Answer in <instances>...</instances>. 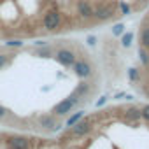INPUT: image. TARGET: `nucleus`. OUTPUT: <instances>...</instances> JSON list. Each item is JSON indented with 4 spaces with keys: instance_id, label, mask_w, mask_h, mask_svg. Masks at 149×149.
Listing matches in <instances>:
<instances>
[{
    "instance_id": "nucleus-1",
    "label": "nucleus",
    "mask_w": 149,
    "mask_h": 149,
    "mask_svg": "<svg viewBox=\"0 0 149 149\" xmlns=\"http://www.w3.org/2000/svg\"><path fill=\"white\" fill-rule=\"evenodd\" d=\"M79 97L77 95H70V97H67V98H63L61 102H58L54 107H53V116H67L74 107H76L77 104H79Z\"/></svg>"
},
{
    "instance_id": "nucleus-2",
    "label": "nucleus",
    "mask_w": 149,
    "mask_h": 149,
    "mask_svg": "<svg viewBox=\"0 0 149 149\" xmlns=\"http://www.w3.org/2000/svg\"><path fill=\"white\" fill-rule=\"evenodd\" d=\"M54 60H56L61 67L70 68V67H74L77 56H76V53H74L72 49H68V47H60V49L54 51Z\"/></svg>"
},
{
    "instance_id": "nucleus-3",
    "label": "nucleus",
    "mask_w": 149,
    "mask_h": 149,
    "mask_svg": "<svg viewBox=\"0 0 149 149\" xmlns=\"http://www.w3.org/2000/svg\"><path fill=\"white\" fill-rule=\"evenodd\" d=\"M114 16V6L112 4H105V2H100L95 6V11H93V19L95 21H107Z\"/></svg>"
},
{
    "instance_id": "nucleus-4",
    "label": "nucleus",
    "mask_w": 149,
    "mask_h": 149,
    "mask_svg": "<svg viewBox=\"0 0 149 149\" xmlns=\"http://www.w3.org/2000/svg\"><path fill=\"white\" fill-rule=\"evenodd\" d=\"M74 72H76V76L81 77V79H88L91 76V65L86 61V60H76V63H74Z\"/></svg>"
},
{
    "instance_id": "nucleus-5",
    "label": "nucleus",
    "mask_w": 149,
    "mask_h": 149,
    "mask_svg": "<svg viewBox=\"0 0 149 149\" xmlns=\"http://www.w3.org/2000/svg\"><path fill=\"white\" fill-rule=\"evenodd\" d=\"M7 149H30V140L21 135H13L6 140Z\"/></svg>"
},
{
    "instance_id": "nucleus-6",
    "label": "nucleus",
    "mask_w": 149,
    "mask_h": 149,
    "mask_svg": "<svg viewBox=\"0 0 149 149\" xmlns=\"http://www.w3.org/2000/svg\"><path fill=\"white\" fill-rule=\"evenodd\" d=\"M91 121L90 119H79L76 125H72V130H70V133L72 135H76V137H83V135H86V133H90L91 132Z\"/></svg>"
},
{
    "instance_id": "nucleus-7",
    "label": "nucleus",
    "mask_w": 149,
    "mask_h": 149,
    "mask_svg": "<svg viewBox=\"0 0 149 149\" xmlns=\"http://www.w3.org/2000/svg\"><path fill=\"white\" fill-rule=\"evenodd\" d=\"M39 125H40V128H44V130H60V125H58V121H56V116H53V114H44V116H40V118H39Z\"/></svg>"
},
{
    "instance_id": "nucleus-8",
    "label": "nucleus",
    "mask_w": 149,
    "mask_h": 149,
    "mask_svg": "<svg viewBox=\"0 0 149 149\" xmlns=\"http://www.w3.org/2000/svg\"><path fill=\"white\" fill-rule=\"evenodd\" d=\"M88 93H90V84H88V83H81V84H77L76 90H74V95H77L79 98L86 97Z\"/></svg>"
},
{
    "instance_id": "nucleus-9",
    "label": "nucleus",
    "mask_w": 149,
    "mask_h": 149,
    "mask_svg": "<svg viewBox=\"0 0 149 149\" xmlns=\"http://www.w3.org/2000/svg\"><path fill=\"white\" fill-rule=\"evenodd\" d=\"M125 118H126L128 121H135V119H139V118H140V109H137V107H130V109H126Z\"/></svg>"
},
{
    "instance_id": "nucleus-10",
    "label": "nucleus",
    "mask_w": 149,
    "mask_h": 149,
    "mask_svg": "<svg viewBox=\"0 0 149 149\" xmlns=\"http://www.w3.org/2000/svg\"><path fill=\"white\" fill-rule=\"evenodd\" d=\"M140 44H142V47L149 49V26L142 28V32H140Z\"/></svg>"
},
{
    "instance_id": "nucleus-11",
    "label": "nucleus",
    "mask_w": 149,
    "mask_h": 149,
    "mask_svg": "<svg viewBox=\"0 0 149 149\" xmlns=\"http://www.w3.org/2000/svg\"><path fill=\"white\" fill-rule=\"evenodd\" d=\"M139 58L144 67H149V53L146 51V47H139Z\"/></svg>"
},
{
    "instance_id": "nucleus-12",
    "label": "nucleus",
    "mask_w": 149,
    "mask_h": 149,
    "mask_svg": "<svg viewBox=\"0 0 149 149\" xmlns=\"http://www.w3.org/2000/svg\"><path fill=\"white\" fill-rule=\"evenodd\" d=\"M132 40H133V33H132V32L123 33V37H121V44H123L125 47H130V46H132Z\"/></svg>"
},
{
    "instance_id": "nucleus-13",
    "label": "nucleus",
    "mask_w": 149,
    "mask_h": 149,
    "mask_svg": "<svg viewBox=\"0 0 149 149\" xmlns=\"http://www.w3.org/2000/svg\"><path fill=\"white\" fill-rule=\"evenodd\" d=\"M84 116V112H76V114H74V116H70L68 119H67V126H72V125H76L81 118Z\"/></svg>"
},
{
    "instance_id": "nucleus-14",
    "label": "nucleus",
    "mask_w": 149,
    "mask_h": 149,
    "mask_svg": "<svg viewBox=\"0 0 149 149\" xmlns=\"http://www.w3.org/2000/svg\"><path fill=\"white\" fill-rule=\"evenodd\" d=\"M128 76H130V81H137L139 79V70L137 68H130L128 70Z\"/></svg>"
},
{
    "instance_id": "nucleus-15",
    "label": "nucleus",
    "mask_w": 149,
    "mask_h": 149,
    "mask_svg": "<svg viewBox=\"0 0 149 149\" xmlns=\"http://www.w3.org/2000/svg\"><path fill=\"white\" fill-rule=\"evenodd\" d=\"M119 7H121V14H130V11H132V7L128 6V4H125V2H119Z\"/></svg>"
},
{
    "instance_id": "nucleus-16",
    "label": "nucleus",
    "mask_w": 149,
    "mask_h": 149,
    "mask_svg": "<svg viewBox=\"0 0 149 149\" xmlns=\"http://www.w3.org/2000/svg\"><path fill=\"white\" fill-rule=\"evenodd\" d=\"M123 30H125V26H123L121 23H118V25H114V26H112V33H114V35H121V33H123Z\"/></svg>"
},
{
    "instance_id": "nucleus-17",
    "label": "nucleus",
    "mask_w": 149,
    "mask_h": 149,
    "mask_svg": "<svg viewBox=\"0 0 149 149\" xmlns=\"http://www.w3.org/2000/svg\"><path fill=\"white\" fill-rule=\"evenodd\" d=\"M140 118H144L146 121H149V105H144L140 109Z\"/></svg>"
},
{
    "instance_id": "nucleus-18",
    "label": "nucleus",
    "mask_w": 149,
    "mask_h": 149,
    "mask_svg": "<svg viewBox=\"0 0 149 149\" xmlns=\"http://www.w3.org/2000/svg\"><path fill=\"white\" fill-rule=\"evenodd\" d=\"M105 102H107V98H105V97H102V98H100V100L97 102V107H100V105H104Z\"/></svg>"
},
{
    "instance_id": "nucleus-19",
    "label": "nucleus",
    "mask_w": 149,
    "mask_h": 149,
    "mask_svg": "<svg viewBox=\"0 0 149 149\" xmlns=\"http://www.w3.org/2000/svg\"><path fill=\"white\" fill-rule=\"evenodd\" d=\"M95 40H97V39H95L93 35H91V37H88V44H90V46H93V44H95Z\"/></svg>"
}]
</instances>
